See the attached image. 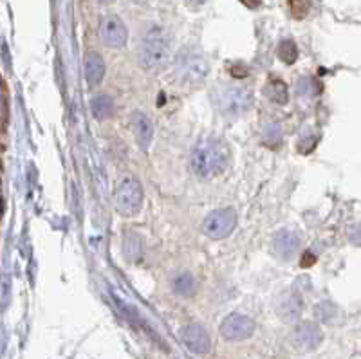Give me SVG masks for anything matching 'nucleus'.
I'll use <instances>...</instances> for the list:
<instances>
[{"label": "nucleus", "mask_w": 361, "mask_h": 359, "mask_svg": "<svg viewBox=\"0 0 361 359\" xmlns=\"http://www.w3.org/2000/svg\"><path fill=\"white\" fill-rule=\"evenodd\" d=\"M231 161V150L223 140L217 137H206L195 144L192 152V165L193 173L201 179L217 177L224 170L228 168Z\"/></svg>", "instance_id": "1"}, {"label": "nucleus", "mask_w": 361, "mask_h": 359, "mask_svg": "<svg viewBox=\"0 0 361 359\" xmlns=\"http://www.w3.org/2000/svg\"><path fill=\"white\" fill-rule=\"evenodd\" d=\"M170 46L169 39L161 27H152L143 34L139 42L138 62L145 71H156L169 62Z\"/></svg>", "instance_id": "2"}, {"label": "nucleus", "mask_w": 361, "mask_h": 359, "mask_svg": "<svg viewBox=\"0 0 361 359\" xmlns=\"http://www.w3.org/2000/svg\"><path fill=\"white\" fill-rule=\"evenodd\" d=\"M211 100L221 114L226 118H239L251 109L253 93L244 87L223 85L211 93Z\"/></svg>", "instance_id": "3"}, {"label": "nucleus", "mask_w": 361, "mask_h": 359, "mask_svg": "<svg viewBox=\"0 0 361 359\" xmlns=\"http://www.w3.org/2000/svg\"><path fill=\"white\" fill-rule=\"evenodd\" d=\"M143 197L145 191L141 182L136 177H125L123 181H119V184L116 187V194H114L116 210L123 217L138 215L143 208Z\"/></svg>", "instance_id": "4"}, {"label": "nucleus", "mask_w": 361, "mask_h": 359, "mask_svg": "<svg viewBox=\"0 0 361 359\" xmlns=\"http://www.w3.org/2000/svg\"><path fill=\"white\" fill-rule=\"evenodd\" d=\"M237 228V213L231 208H221L214 210L210 215L204 219L202 231L211 241H223L228 238Z\"/></svg>", "instance_id": "5"}, {"label": "nucleus", "mask_w": 361, "mask_h": 359, "mask_svg": "<svg viewBox=\"0 0 361 359\" xmlns=\"http://www.w3.org/2000/svg\"><path fill=\"white\" fill-rule=\"evenodd\" d=\"M100 34L101 40L110 49H122V47L126 46V40H129L126 26L123 24L122 18L116 17V15H107V17L101 18Z\"/></svg>", "instance_id": "6"}, {"label": "nucleus", "mask_w": 361, "mask_h": 359, "mask_svg": "<svg viewBox=\"0 0 361 359\" xmlns=\"http://www.w3.org/2000/svg\"><path fill=\"white\" fill-rule=\"evenodd\" d=\"M253 330H255V321L244 314H230L221 323V334L224 339H230V341H240V339L249 338Z\"/></svg>", "instance_id": "7"}, {"label": "nucleus", "mask_w": 361, "mask_h": 359, "mask_svg": "<svg viewBox=\"0 0 361 359\" xmlns=\"http://www.w3.org/2000/svg\"><path fill=\"white\" fill-rule=\"evenodd\" d=\"M180 338H183V341L190 351L195 352V354H208L210 352V336L197 323L186 325L185 329L180 330Z\"/></svg>", "instance_id": "8"}, {"label": "nucleus", "mask_w": 361, "mask_h": 359, "mask_svg": "<svg viewBox=\"0 0 361 359\" xmlns=\"http://www.w3.org/2000/svg\"><path fill=\"white\" fill-rule=\"evenodd\" d=\"M208 74V62L202 56H188L183 60L179 69V76L183 83L193 85L202 81Z\"/></svg>", "instance_id": "9"}, {"label": "nucleus", "mask_w": 361, "mask_h": 359, "mask_svg": "<svg viewBox=\"0 0 361 359\" xmlns=\"http://www.w3.org/2000/svg\"><path fill=\"white\" fill-rule=\"evenodd\" d=\"M300 250V237L294 231L284 229L273 238V253L282 260H289Z\"/></svg>", "instance_id": "10"}, {"label": "nucleus", "mask_w": 361, "mask_h": 359, "mask_svg": "<svg viewBox=\"0 0 361 359\" xmlns=\"http://www.w3.org/2000/svg\"><path fill=\"white\" fill-rule=\"evenodd\" d=\"M132 130H134V137L138 141L139 148L148 150L152 137H154V125L148 119V116L141 112V110H136L134 114H132Z\"/></svg>", "instance_id": "11"}, {"label": "nucleus", "mask_w": 361, "mask_h": 359, "mask_svg": "<svg viewBox=\"0 0 361 359\" xmlns=\"http://www.w3.org/2000/svg\"><path fill=\"white\" fill-rule=\"evenodd\" d=\"M277 313L280 314V318H284V321L296 320L302 313V298L298 292L287 291L280 294L277 302Z\"/></svg>", "instance_id": "12"}, {"label": "nucleus", "mask_w": 361, "mask_h": 359, "mask_svg": "<svg viewBox=\"0 0 361 359\" xmlns=\"http://www.w3.org/2000/svg\"><path fill=\"white\" fill-rule=\"evenodd\" d=\"M294 341H296V345L306 348V351H311V348H315L322 341V330L315 323H311V321H303V323H300L294 329Z\"/></svg>", "instance_id": "13"}, {"label": "nucleus", "mask_w": 361, "mask_h": 359, "mask_svg": "<svg viewBox=\"0 0 361 359\" xmlns=\"http://www.w3.org/2000/svg\"><path fill=\"white\" fill-rule=\"evenodd\" d=\"M105 62L98 53H88L85 56V81L91 87H96L105 78Z\"/></svg>", "instance_id": "14"}, {"label": "nucleus", "mask_w": 361, "mask_h": 359, "mask_svg": "<svg viewBox=\"0 0 361 359\" xmlns=\"http://www.w3.org/2000/svg\"><path fill=\"white\" fill-rule=\"evenodd\" d=\"M264 94L269 97V102H273L275 105H286L289 102L287 85L278 78H269L268 83L264 85Z\"/></svg>", "instance_id": "15"}, {"label": "nucleus", "mask_w": 361, "mask_h": 359, "mask_svg": "<svg viewBox=\"0 0 361 359\" xmlns=\"http://www.w3.org/2000/svg\"><path fill=\"white\" fill-rule=\"evenodd\" d=\"M170 287H172L173 294L190 298V296H195V292H197V282L190 273H180L170 282Z\"/></svg>", "instance_id": "16"}, {"label": "nucleus", "mask_w": 361, "mask_h": 359, "mask_svg": "<svg viewBox=\"0 0 361 359\" xmlns=\"http://www.w3.org/2000/svg\"><path fill=\"white\" fill-rule=\"evenodd\" d=\"M91 110H93V116L96 119L110 118L114 112L112 97L107 96V94H100V96L93 97V102H91Z\"/></svg>", "instance_id": "17"}, {"label": "nucleus", "mask_w": 361, "mask_h": 359, "mask_svg": "<svg viewBox=\"0 0 361 359\" xmlns=\"http://www.w3.org/2000/svg\"><path fill=\"white\" fill-rule=\"evenodd\" d=\"M123 251H125V257L129 258L131 262L139 260V257H141V253H143V244H141V238H139L134 231H129L125 235Z\"/></svg>", "instance_id": "18"}, {"label": "nucleus", "mask_w": 361, "mask_h": 359, "mask_svg": "<svg viewBox=\"0 0 361 359\" xmlns=\"http://www.w3.org/2000/svg\"><path fill=\"white\" fill-rule=\"evenodd\" d=\"M278 58L284 62V64L291 65L298 60V47L293 40H282L280 46H278Z\"/></svg>", "instance_id": "19"}, {"label": "nucleus", "mask_w": 361, "mask_h": 359, "mask_svg": "<svg viewBox=\"0 0 361 359\" xmlns=\"http://www.w3.org/2000/svg\"><path fill=\"white\" fill-rule=\"evenodd\" d=\"M289 4V13L291 17L300 20V18L306 17L309 13V8H311V2L309 0H287Z\"/></svg>", "instance_id": "20"}, {"label": "nucleus", "mask_w": 361, "mask_h": 359, "mask_svg": "<svg viewBox=\"0 0 361 359\" xmlns=\"http://www.w3.org/2000/svg\"><path fill=\"white\" fill-rule=\"evenodd\" d=\"M240 2H242L244 6H248V8H251V9H256V8H258V6L262 4V0H240Z\"/></svg>", "instance_id": "21"}, {"label": "nucleus", "mask_w": 361, "mask_h": 359, "mask_svg": "<svg viewBox=\"0 0 361 359\" xmlns=\"http://www.w3.org/2000/svg\"><path fill=\"white\" fill-rule=\"evenodd\" d=\"M103 2H112V0H103Z\"/></svg>", "instance_id": "22"}]
</instances>
